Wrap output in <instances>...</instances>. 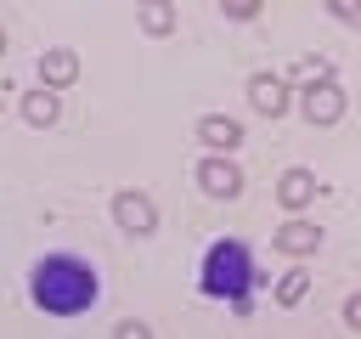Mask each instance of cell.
<instances>
[{
    "label": "cell",
    "mask_w": 361,
    "mask_h": 339,
    "mask_svg": "<svg viewBox=\"0 0 361 339\" xmlns=\"http://www.w3.org/2000/svg\"><path fill=\"white\" fill-rule=\"evenodd\" d=\"M28 299L45 316H79V311H90L102 299V277L79 254H39L28 266Z\"/></svg>",
    "instance_id": "cell-1"
},
{
    "label": "cell",
    "mask_w": 361,
    "mask_h": 339,
    "mask_svg": "<svg viewBox=\"0 0 361 339\" xmlns=\"http://www.w3.org/2000/svg\"><path fill=\"white\" fill-rule=\"evenodd\" d=\"M259 271H254V249L243 237H214L203 249V266H197V288L209 299H226L237 316H248V294H254Z\"/></svg>",
    "instance_id": "cell-2"
},
{
    "label": "cell",
    "mask_w": 361,
    "mask_h": 339,
    "mask_svg": "<svg viewBox=\"0 0 361 339\" xmlns=\"http://www.w3.org/2000/svg\"><path fill=\"white\" fill-rule=\"evenodd\" d=\"M113 226L130 237H152L158 232V209L147 192H113Z\"/></svg>",
    "instance_id": "cell-3"
},
{
    "label": "cell",
    "mask_w": 361,
    "mask_h": 339,
    "mask_svg": "<svg viewBox=\"0 0 361 339\" xmlns=\"http://www.w3.org/2000/svg\"><path fill=\"white\" fill-rule=\"evenodd\" d=\"M299 113H305L310 124H338V119H344V90H338L333 79L305 85V90H299Z\"/></svg>",
    "instance_id": "cell-4"
},
{
    "label": "cell",
    "mask_w": 361,
    "mask_h": 339,
    "mask_svg": "<svg viewBox=\"0 0 361 339\" xmlns=\"http://www.w3.org/2000/svg\"><path fill=\"white\" fill-rule=\"evenodd\" d=\"M197 186H203L209 198H237V192H243V170H237L226 153H209V158L197 164Z\"/></svg>",
    "instance_id": "cell-5"
},
{
    "label": "cell",
    "mask_w": 361,
    "mask_h": 339,
    "mask_svg": "<svg viewBox=\"0 0 361 339\" xmlns=\"http://www.w3.org/2000/svg\"><path fill=\"white\" fill-rule=\"evenodd\" d=\"M282 254H293V260H305V254H316L322 249V226L316 220H305V215H293V220H282L276 226V237H271Z\"/></svg>",
    "instance_id": "cell-6"
},
{
    "label": "cell",
    "mask_w": 361,
    "mask_h": 339,
    "mask_svg": "<svg viewBox=\"0 0 361 339\" xmlns=\"http://www.w3.org/2000/svg\"><path fill=\"white\" fill-rule=\"evenodd\" d=\"M197 141H203L209 153H237V147H243V124L226 119V113H203V119H197Z\"/></svg>",
    "instance_id": "cell-7"
},
{
    "label": "cell",
    "mask_w": 361,
    "mask_h": 339,
    "mask_svg": "<svg viewBox=\"0 0 361 339\" xmlns=\"http://www.w3.org/2000/svg\"><path fill=\"white\" fill-rule=\"evenodd\" d=\"M79 79V56L68 51V45H51V51H39V85H51V90H68Z\"/></svg>",
    "instance_id": "cell-8"
},
{
    "label": "cell",
    "mask_w": 361,
    "mask_h": 339,
    "mask_svg": "<svg viewBox=\"0 0 361 339\" xmlns=\"http://www.w3.org/2000/svg\"><path fill=\"white\" fill-rule=\"evenodd\" d=\"M248 102H254V113H265V119L288 113V79H276V73H254V79H248Z\"/></svg>",
    "instance_id": "cell-9"
},
{
    "label": "cell",
    "mask_w": 361,
    "mask_h": 339,
    "mask_svg": "<svg viewBox=\"0 0 361 339\" xmlns=\"http://www.w3.org/2000/svg\"><path fill=\"white\" fill-rule=\"evenodd\" d=\"M135 23H141V34H152V40L175 34V0H135Z\"/></svg>",
    "instance_id": "cell-10"
},
{
    "label": "cell",
    "mask_w": 361,
    "mask_h": 339,
    "mask_svg": "<svg viewBox=\"0 0 361 339\" xmlns=\"http://www.w3.org/2000/svg\"><path fill=\"white\" fill-rule=\"evenodd\" d=\"M56 113H62V96H56L51 85H39V90H28V96H23V119H28L34 130L56 124Z\"/></svg>",
    "instance_id": "cell-11"
},
{
    "label": "cell",
    "mask_w": 361,
    "mask_h": 339,
    "mask_svg": "<svg viewBox=\"0 0 361 339\" xmlns=\"http://www.w3.org/2000/svg\"><path fill=\"white\" fill-rule=\"evenodd\" d=\"M276 198H282V209H293V215H299V209L316 198V175H310V170H288V175L276 181Z\"/></svg>",
    "instance_id": "cell-12"
},
{
    "label": "cell",
    "mask_w": 361,
    "mask_h": 339,
    "mask_svg": "<svg viewBox=\"0 0 361 339\" xmlns=\"http://www.w3.org/2000/svg\"><path fill=\"white\" fill-rule=\"evenodd\" d=\"M310 294V271H288L282 282H276V305H299Z\"/></svg>",
    "instance_id": "cell-13"
},
{
    "label": "cell",
    "mask_w": 361,
    "mask_h": 339,
    "mask_svg": "<svg viewBox=\"0 0 361 339\" xmlns=\"http://www.w3.org/2000/svg\"><path fill=\"white\" fill-rule=\"evenodd\" d=\"M293 79H299V85H322V79H333V68H327L322 56H299V62H293Z\"/></svg>",
    "instance_id": "cell-14"
},
{
    "label": "cell",
    "mask_w": 361,
    "mask_h": 339,
    "mask_svg": "<svg viewBox=\"0 0 361 339\" xmlns=\"http://www.w3.org/2000/svg\"><path fill=\"white\" fill-rule=\"evenodd\" d=\"M327 11L338 23H350V28H361V0H327Z\"/></svg>",
    "instance_id": "cell-15"
},
{
    "label": "cell",
    "mask_w": 361,
    "mask_h": 339,
    "mask_svg": "<svg viewBox=\"0 0 361 339\" xmlns=\"http://www.w3.org/2000/svg\"><path fill=\"white\" fill-rule=\"evenodd\" d=\"M226 17H237V23H248V17H259V0H214Z\"/></svg>",
    "instance_id": "cell-16"
},
{
    "label": "cell",
    "mask_w": 361,
    "mask_h": 339,
    "mask_svg": "<svg viewBox=\"0 0 361 339\" xmlns=\"http://www.w3.org/2000/svg\"><path fill=\"white\" fill-rule=\"evenodd\" d=\"M113 339H152V328H147L141 316H124V322L113 328Z\"/></svg>",
    "instance_id": "cell-17"
},
{
    "label": "cell",
    "mask_w": 361,
    "mask_h": 339,
    "mask_svg": "<svg viewBox=\"0 0 361 339\" xmlns=\"http://www.w3.org/2000/svg\"><path fill=\"white\" fill-rule=\"evenodd\" d=\"M344 322L361 333V294H350V299H344Z\"/></svg>",
    "instance_id": "cell-18"
},
{
    "label": "cell",
    "mask_w": 361,
    "mask_h": 339,
    "mask_svg": "<svg viewBox=\"0 0 361 339\" xmlns=\"http://www.w3.org/2000/svg\"><path fill=\"white\" fill-rule=\"evenodd\" d=\"M0 56H6V28H0Z\"/></svg>",
    "instance_id": "cell-19"
}]
</instances>
